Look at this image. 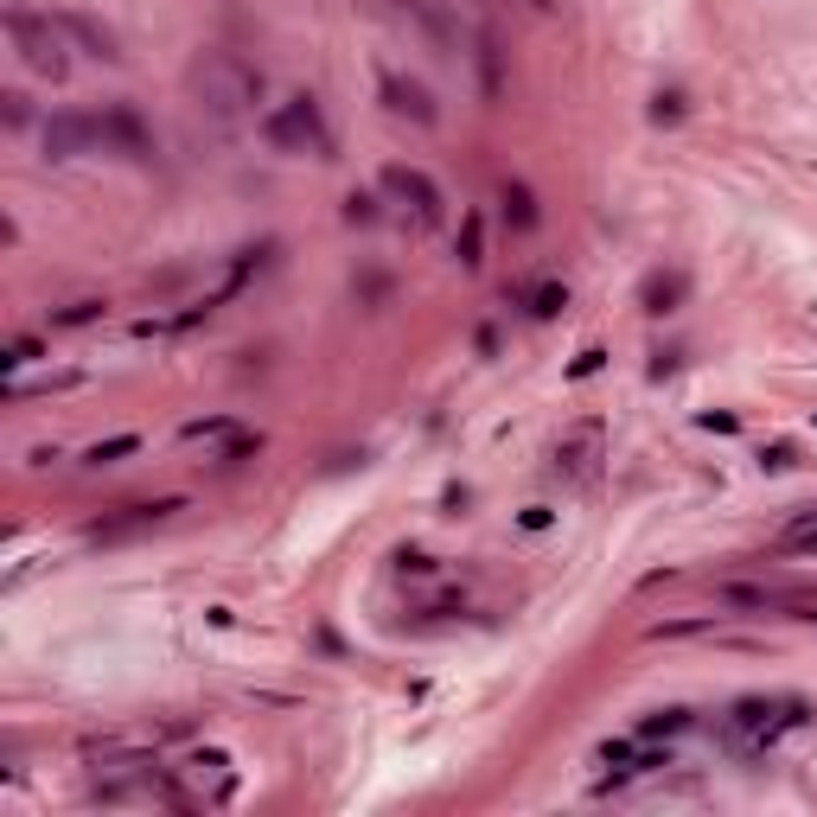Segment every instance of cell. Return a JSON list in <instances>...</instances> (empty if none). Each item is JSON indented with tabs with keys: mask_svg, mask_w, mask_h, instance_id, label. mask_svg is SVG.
I'll return each instance as SVG.
<instances>
[{
	"mask_svg": "<svg viewBox=\"0 0 817 817\" xmlns=\"http://www.w3.org/2000/svg\"><path fill=\"white\" fill-rule=\"evenodd\" d=\"M96 153H122V160H135V166H148L153 160V135L141 110L135 103H110V110H96Z\"/></svg>",
	"mask_w": 817,
	"mask_h": 817,
	"instance_id": "cell-5",
	"label": "cell"
},
{
	"mask_svg": "<svg viewBox=\"0 0 817 817\" xmlns=\"http://www.w3.org/2000/svg\"><path fill=\"white\" fill-rule=\"evenodd\" d=\"M600 460H607V428L600 422H575L556 441V453H550V473L568 485H588L600 473Z\"/></svg>",
	"mask_w": 817,
	"mask_h": 817,
	"instance_id": "cell-6",
	"label": "cell"
},
{
	"mask_svg": "<svg viewBox=\"0 0 817 817\" xmlns=\"http://www.w3.org/2000/svg\"><path fill=\"white\" fill-rule=\"evenodd\" d=\"M262 141L275 153L333 160V128H326V115H320V96H307V90H295L288 103H275V110L262 115Z\"/></svg>",
	"mask_w": 817,
	"mask_h": 817,
	"instance_id": "cell-3",
	"label": "cell"
},
{
	"mask_svg": "<svg viewBox=\"0 0 817 817\" xmlns=\"http://www.w3.org/2000/svg\"><path fill=\"white\" fill-rule=\"evenodd\" d=\"M690 728V709H658V715H645L638 722V741H658V735H683Z\"/></svg>",
	"mask_w": 817,
	"mask_h": 817,
	"instance_id": "cell-15",
	"label": "cell"
},
{
	"mask_svg": "<svg viewBox=\"0 0 817 817\" xmlns=\"http://www.w3.org/2000/svg\"><path fill=\"white\" fill-rule=\"evenodd\" d=\"M396 13H403V20H415L422 33L435 38V51H453V20H447L435 0H396Z\"/></svg>",
	"mask_w": 817,
	"mask_h": 817,
	"instance_id": "cell-12",
	"label": "cell"
},
{
	"mask_svg": "<svg viewBox=\"0 0 817 817\" xmlns=\"http://www.w3.org/2000/svg\"><path fill=\"white\" fill-rule=\"evenodd\" d=\"M135 435H115V441H96L90 453H83V467H110V460H122V453H135Z\"/></svg>",
	"mask_w": 817,
	"mask_h": 817,
	"instance_id": "cell-18",
	"label": "cell"
},
{
	"mask_svg": "<svg viewBox=\"0 0 817 817\" xmlns=\"http://www.w3.org/2000/svg\"><path fill=\"white\" fill-rule=\"evenodd\" d=\"M480 83H485V96L505 90V65H498V38L492 33H480Z\"/></svg>",
	"mask_w": 817,
	"mask_h": 817,
	"instance_id": "cell-17",
	"label": "cell"
},
{
	"mask_svg": "<svg viewBox=\"0 0 817 817\" xmlns=\"http://www.w3.org/2000/svg\"><path fill=\"white\" fill-rule=\"evenodd\" d=\"M383 192H390L403 211H415V223H422V230H435V223H441V192H435V180H428L422 166H390V173H383Z\"/></svg>",
	"mask_w": 817,
	"mask_h": 817,
	"instance_id": "cell-7",
	"label": "cell"
},
{
	"mask_svg": "<svg viewBox=\"0 0 817 817\" xmlns=\"http://www.w3.org/2000/svg\"><path fill=\"white\" fill-rule=\"evenodd\" d=\"M58 33L77 38V45H83L90 58H103V65H115V58H122V51H115V33H110V26H96V20H83V13H58Z\"/></svg>",
	"mask_w": 817,
	"mask_h": 817,
	"instance_id": "cell-11",
	"label": "cell"
},
{
	"mask_svg": "<svg viewBox=\"0 0 817 817\" xmlns=\"http://www.w3.org/2000/svg\"><path fill=\"white\" fill-rule=\"evenodd\" d=\"M345 223H377V198H371V192H352V198H345Z\"/></svg>",
	"mask_w": 817,
	"mask_h": 817,
	"instance_id": "cell-27",
	"label": "cell"
},
{
	"mask_svg": "<svg viewBox=\"0 0 817 817\" xmlns=\"http://www.w3.org/2000/svg\"><path fill=\"white\" fill-rule=\"evenodd\" d=\"M7 38H13V51H20V65L33 77H51V83H65L71 77V45L58 33V20H38L26 7H7Z\"/></svg>",
	"mask_w": 817,
	"mask_h": 817,
	"instance_id": "cell-4",
	"label": "cell"
},
{
	"mask_svg": "<svg viewBox=\"0 0 817 817\" xmlns=\"http://www.w3.org/2000/svg\"><path fill=\"white\" fill-rule=\"evenodd\" d=\"M45 153L51 160H77V153H96V115H51L45 122Z\"/></svg>",
	"mask_w": 817,
	"mask_h": 817,
	"instance_id": "cell-9",
	"label": "cell"
},
{
	"mask_svg": "<svg viewBox=\"0 0 817 817\" xmlns=\"http://www.w3.org/2000/svg\"><path fill=\"white\" fill-rule=\"evenodd\" d=\"M90 798L96 805H141V812H186L192 798L180 792V780L166 773V767H153V760H122V767H110V773H96V785H90Z\"/></svg>",
	"mask_w": 817,
	"mask_h": 817,
	"instance_id": "cell-2",
	"label": "cell"
},
{
	"mask_svg": "<svg viewBox=\"0 0 817 817\" xmlns=\"http://www.w3.org/2000/svg\"><path fill=\"white\" fill-rule=\"evenodd\" d=\"M530 7H550V0H530Z\"/></svg>",
	"mask_w": 817,
	"mask_h": 817,
	"instance_id": "cell-30",
	"label": "cell"
},
{
	"mask_svg": "<svg viewBox=\"0 0 817 817\" xmlns=\"http://www.w3.org/2000/svg\"><path fill=\"white\" fill-rule=\"evenodd\" d=\"M683 288H690V281H683V275H677V268H658V275H645V288H638V300H645V313H670V307H677V300H683Z\"/></svg>",
	"mask_w": 817,
	"mask_h": 817,
	"instance_id": "cell-13",
	"label": "cell"
},
{
	"mask_svg": "<svg viewBox=\"0 0 817 817\" xmlns=\"http://www.w3.org/2000/svg\"><path fill=\"white\" fill-rule=\"evenodd\" d=\"M0 103H7V128H26V122H33V110H26V96H20V90H7Z\"/></svg>",
	"mask_w": 817,
	"mask_h": 817,
	"instance_id": "cell-28",
	"label": "cell"
},
{
	"mask_svg": "<svg viewBox=\"0 0 817 817\" xmlns=\"http://www.w3.org/2000/svg\"><path fill=\"white\" fill-rule=\"evenodd\" d=\"M453 250H460V262H467V268H480V262H485V223H480V211H473V218L460 223Z\"/></svg>",
	"mask_w": 817,
	"mask_h": 817,
	"instance_id": "cell-16",
	"label": "cell"
},
{
	"mask_svg": "<svg viewBox=\"0 0 817 817\" xmlns=\"http://www.w3.org/2000/svg\"><path fill=\"white\" fill-rule=\"evenodd\" d=\"M250 453H262V435H230V441H223V453H218V467H243Z\"/></svg>",
	"mask_w": 817,
	"mask_h": 817,
	"instance_id": "cell-21",
	"label": "cell"
},
{
	"mask_svg": "<svg viewBox=\"0 0 817 817\" xmlns=\"http://www.w3.org/2000/svg\"><path fill=\"white\" fill-rule=\"evenodd\" d=\"M760 467H767V473H785V467H798V447H792V441L760 447Z\"/></svg>",
	"mask_w": 817,
	"mask_h": 817,
	"instance_id": "cell-26",
	"label": "cell"
},
{
	"mask_svg": "<svg viewBox=\"0 0 817 817\" xmlns=\"http://www.w3.org/2000/svg\"><path fill=\"white\" fill-rule=\"evenodd\" d=\"M33 358H38V338H13V345L0 352V371H26Z\"/></svg>",
	"mask_w": 817,
	"mask_h": 817,
	"instance_id": "cell-24",
	"label": "cell"
},
{
	"mask_svg": "<svg viewBox=\"0 0 817 817\" xmlns=\"http://www.w3.org/2000/svg\"><path fill=\"white\" fill-rule=\"evenodd\" d=\"M186 96L198 103L205 122H218V128H237V122H250L262 103V71L256 65H243L237 51H198L186 71Z\"/></svg>",
	"mask_w": 817,
	"mask_h": 817,
	"instance_id": "cell-1",
	"label": "cell"
},
{
	"mask_svg": "<svg viewBox=\"0 0 817 817\" xmlns=\"http://www.w3.org/2000/svg\"><path fill=\"white\" fill-rule=\"evenodd\" d=\"M785 556H817V518L798 523V530H785Z\"/></svg>",
	"mask_w": 817,
	"mask_h": 817,
	"instance_id": "cell-25",
	"label": "cell"
},
{
	"mask_svg": "<svg viewBox=\"0 0 817 817\" xmlns=\"http://www.w3.org/2000/svg\"><path fill=\"white\" fill-rule=\"evenodd\" d=\"M498 205H505V223H511V230H537V198H530V186L505 180V186H498Z\"/></svg>",
	"mask_w": 817,
	"mask_h": 817,
	"instance_id": "cell-14",
	"label": "cell"
},
{
	"mask_svg": "<svg viewBox=\"0 0 817 817\" xmlns=\"http://www.w3.org/2000/svg\"><path fill=\"white\" fill-rule=\"evenodd\" d=\"M556 307H568V288H556V281H543V288L530 295V313H537V320H550Z\"/></svg>",
	"mask_w": 817,
	"mask_h": 817,
	"instance_id": "cell-23",
	"label": "cell"
},
{
	"mask_svg": "<svg viewBox=\"0 0 817 817\" xmlns=\"http://www.w3.org/2000/svg\"><path fill=\"white\" fill-rule=\"evenodd\" d=\"M90 320H103V300H71L51 313V326H90Z\"/></svg>",
	"mask_w": 817,
	"mask_h": 817,
	"instance_id": "cell-19",
	"label": "cell"
},
{
	"mask_svg": "<svg viewBox=\"0 0 817 817\" xmlns=\"http://www.w3.org/2000/svg\"><path fill=\"white\" fill-rule=\"evenodd\" d=\"M173 511H180V498H153V505H128V518H110V523H96L90 537H96V543H115V537H135V530H148V523L173 518Z\"/></svg>",
	"mask_w": 817,
	"mask_h": 817,
	"instance_id": "cell-10",
	"label": "cell"
},
{
	"mask_svg": "<svg viewBox=\"0 0 817 817\" xmlns=\"http://www.w3.org/2000/svg\"><path fill=\"white\" fill-rule=\"evenodd\" d=\"M677 110H683V96H658V110H652V115H658V122H677Z\"/></svg>",
	"mask_w": 817,
	"mask_h": 817,
	"instance_id": "cell-29",
	"label": "cell"
},
{
	"mask_svg": "<svg viewBox=\"0 0 817 817\" xmlns=\"http://www.w3.org/2000/svg\"><path fill=\"white\" fill-rule=\"evenodd\" d=\"M377 96H383V110H390V115H408L415 128H435V122H441V110H435V96H428L422 83H408V77H396V71H383V77H377Z\"/></svg>",
	"mask_w": 817,
	"mask_h": 817,
	"instance_id": "cell-8",
	"label": "cell"
},
{
	"mask_svg": "<svg viewBox=\"0 0 817 817\" xmlns=\"http://www.w3.org/2000/svg\"><path fill=\"white\" fill-rule=\"evenodd\" d=\"M180 435H186V441H218V435H237V422H230V415H211V422H186Z\"/></svg>",
	"mask_w": 817,
	"mask_h": 817,
	"instance_id": "cell-22",
	"label": "cell"
},
{
	"mask_svg": "<svg viewBox=\"0 0 817 817\" xmlns=\"http://www.w3.org/2000/svg\"><path fill=\"white\" fill-rule=\"evenodd\" d=\"M715 600H722V607H767V588H741V582H722V588H715Z\"/></svg>",
	"mask_w": 817,
	"mask_h": 817,
	"instance_id": "cell-20",
	"label": "cell"
}]
</instances>
